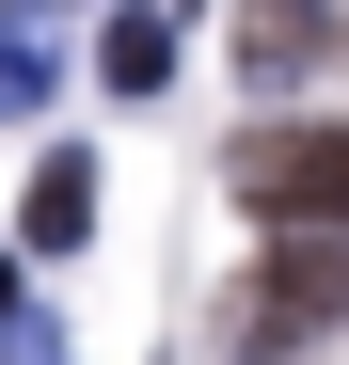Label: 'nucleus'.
Segmentation results:
<instances>
[{
    "label": "nucleus",
    "mask_w": 349,
    "mask_h": 365,
    "mask_svg": "<svg viewBox=\"0 0 349 365\" xmlns=\"http://www.w3.org/2000/svg\"><path fill=\"white\" fill-rule=\"evenodd\" d=\"M174 48H191L174 16H111V32H95V80H111V96H159V80H174Z\"/></svg>",
    "instance_id": "4"
},
{
    "label": "nucleus",
    "mask_w": 349,
    "mask_h": 365,
    "mask_svg": "<svg viewBox=\"0 0 349 365\" xmlns=\"http://www.w3.org/2000/svg\"><path fill=\"white\" fill-rule=\"evenodd\" d=\"M48 64H64L48 16H0V111H48Z\"/></svg>",
    "instance_id": "6"
},
{
    "label": "nucleus",
    "mask_w": 349,
    "mask_h": 365,
    "mask_svg": "<svg viewBox=\"0 0 349 365\" xmlns=\"http://www.w3.org/2000/svg\"><path fill=\"white\" fill-rule=\"evenodd\" d=\"M222 334H239V365H302L318 334H349V238H270L222 302Z\"/></svg>",
    "instance_id": "2"
},
{
    "label": "nucleus",
    "mask_w": 349,
    "mask_h": 365,
    "mask_svg": "<svg viewBox=\"0 0 349 365\" xmlns=\"http://www.w3.org/2000/svg\"><path fill=\"white\" fill-rule=\"evenodd\" d=\"M16 238H32V255H80V238H95V159H80V143H64V159H32Z\"/></svg>",
    "instance_id": "3"
},
{
    "label": "nucleus",
    "mask_w": 349,
    "mask_h": 365,
    "mask_svg": "<svg viewBox=\"0 0 349 365\" xmlns=\"http://www.w3.org/2000/svg\"><path fill=\"white\" fill-rule=\"evenodd\" d=\"M333 64V16H239V80H302Z\"/></svg>",
    "instance_id": "5"
},
{
    "label": "nucleus",
    "mask_w": 349,
    "mask_h": 365,
    "mask_svg": "<svg viewBox=\"0 0 349 365\" xmlns=\"http://www.w3.org/2000/svg\"><path fill=\"white\" fill-rule=\"evenodd\" d=\"M0 334H16V270H0Z\"/></svg>",
    "instance_id": "7"
},
{
    "label": "nucleus",
    "mask_w": 349,
    "mask_h": 365,
    "mask_svg": "<svg viewBox=\"0 0 349 365\" xmlns=\"http://www.w3.org/2000/svg\"><path fill=\"white\" fill-rule=\"evenodd\" d=\"M222 191H239L270 238H349V128L333 111H270V128L222 143Z\"/></svg>",
    "instance_id": "1"
}]
</instances>
